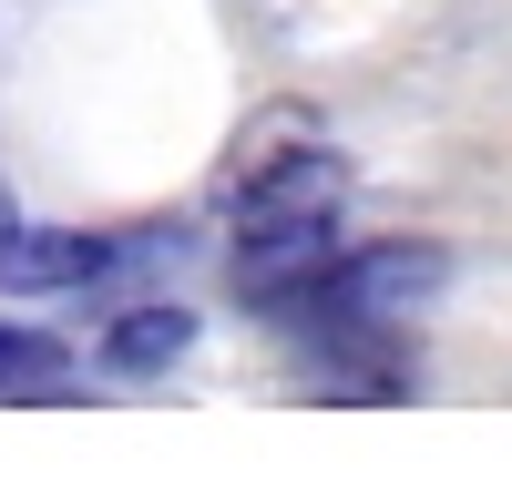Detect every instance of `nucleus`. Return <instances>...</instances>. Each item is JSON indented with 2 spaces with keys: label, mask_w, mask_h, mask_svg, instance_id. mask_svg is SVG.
<instances>
[{
  "label": "nucleus",
  "mask_w": 512,
  "mask_h": 492,
  "mask_svg": "<svg viewBox=\"0 0 512 492\" xmlns=\"http://www.w3.org/2000/svg\"><path fill=\"white\" fill-rule=\"evenodd\" d=\"M338 246H349L338 236V205H256L236 226V246H226V277H236L246 308H297L338 267Z\"/></svg>",
  "instance_id": "f257e3e1"
},
{
  "label": "nucleus",
  "mask_w": 512,
  "mask_h": 492,
  "mask_svg": "<svg viewBox=\"0 0 512 492\" xmlns=\"http://www.w3.org/2000/svg\"><path fill=\"white\" fill-rule=\"evenodd\" d=\"M451 287V246L441 236H369V246H338V267L308 287L297 308H349V318H420ZM287 318V308H277Z\"/></svg>",
  "instance_id": "f03ea898"
},
{
  "label": "nucleus",
  "mask_w": 512,
  "mask_h": 492,
  "mask_svg": "<svg viewBox=\"0 0 512 492\" xmlns=\"http://www.w3.org/2000/svg\"><path fill=\"white\" fill-rule=\"evenodd\" d=\"M113 267H123V236H82V226H11V236H0V287H11V298L93 287Z\"/></svg>",
  "instance_id": "7ed1b4c3"
},
{
  "label": "nucleus",
  "mask_w": 512,
  "mask_h": 492,
  "mask_svg": "<svg viewBox=\"0 0 512 492\" xmlns=\"http://www.w3.org/2000/svg\"><path fill=\"white\" fill-rule=\"evenodd\" d=\"M338 195H349V164H338L328 144L246 154V164H236V216H256V205H338Z\"/></svg>",
  "instance_id": "20e7f679"
},
{
  "label": "nucleus",
  "mask_w": 512,
  "mask_h": 492,
  "mask_svg": "<svg viewBox=\"0 0 512 492\" xmlns=\"http://www.w3.org/2000/svg\"><path fill=\"white\" fill-rule=\"evenodd\" d=\"M185 349H195V308H175V298H164V308H123L103 328V369H113V380H164Z\"/></svg>",
  "instance_id": "39448f33"
},
{
  "label": "nucleus",
  "mask_w": 512,
  "mask_h": 492,
  "mask_svg": "<svg viewBox=\"0 0 512 492\" xmlns=\"http://www.w3.org/2000/svg\"><path fill=\"white\" fill-rule=\"evenodd\" d=\"M62 380H72V349L41 339V328H21V318H0V400H21V390H62Z\"/></svg>",
  "instance_id": "423d86ee"
},
{
  "label": "nucleus",
  "mask_w": 512,
  "mask_h": 492,
  "mask_svg": "<svg viewBox=\"0 0 512 492\" xmlns=\"http://www.w3.org/2000/svg\"><path fill=\"white\" fill-rule=\"evenodd\" d=\"M0 236H11V195H0Z\"/></svg>",
  "instance_id": "0eeeda50"
}]
</instances>
